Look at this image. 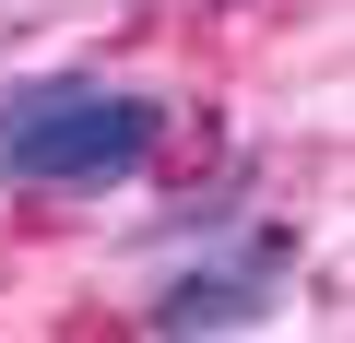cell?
<instances>
[{
    "instance_id": "1",
    "label": "cell",
    "mask_w": 355,
    "mask_h": 343,
    "mask_svg": "<svg viewBox=\"0 0 355 343\" xmlns=\"http://www.w3.org/2000/svg\"><path fill=\"white\" fill-rule=\"evenodd\" d=\"M166 154V107L95 71H48L0 95V178L12 190H119Z\"/></svg>"
},
{
    "instance_id": "2",
    "label": "cell",
    "mask_w": 355,
    "mask_h": 343,
    "mask_svg": "<svg viewBox=\"0 0 355 343\" xmlns=\"http://www.w3.org/2000/svg\"><path fill=\"white\" fill-rule=\"evenodd\" d=\"M272 296H284V237L261 225L249 249H214L190 272H166L154 284V331H249Z\"/></svg>"
}]
</instances>
